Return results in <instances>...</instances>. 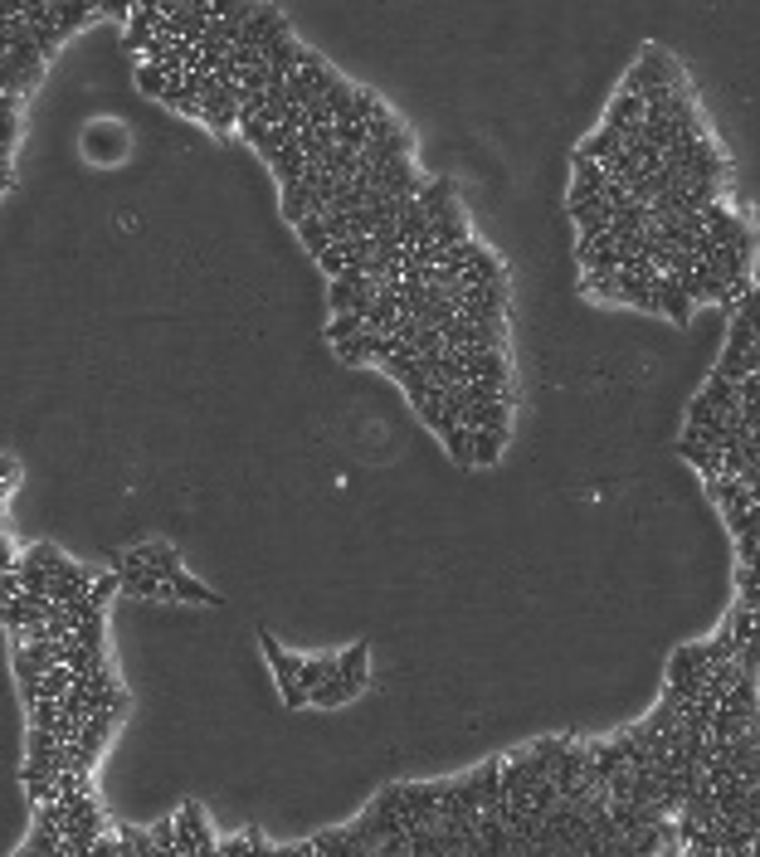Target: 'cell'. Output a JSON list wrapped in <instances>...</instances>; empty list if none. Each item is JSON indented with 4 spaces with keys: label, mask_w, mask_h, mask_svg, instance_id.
Returning <instances> with one entry per match:
<instances>
[{
    "label": "cell",
    "mask_w": 760,
    "mask_h": 857,
    "mask_svg": "<svg viewBox=\"0 0 760 857\" xmlns=\"http://www.w3.org/2000/svg\"><path fill=\"white\" fill-rule=\"evenodd\" d=\"M127 560H132V565H142V570H152V575H161V580H171L176 570H186L181 551H176V546H166V541H142V546H132V551H127Z\"/></svg>",
    "instance_id": "obj_2"
},
{
    "label": "cell",
    "mask_w": 760,
    "mask_h": 857,
    "mask_svg": "<svg viewBox=\"0 0 760 857\" xmlns=\"http://www.w3.org/2000/svg\"><path fill=\"white\" fill-rule=\"evenodd\" d=\"M278 692H283V707H288V711L307 707V692H303V687H298V682H288V687H278Z\"/></svg>",
    "instance_id": "obj_20"
},
{
    "label": "cell",
    "mask_w": 760,
    "mask_h": 857,
    "mask_svg": "<svg viewBox=\"0 0 760 857\" xmlns=\"http://www.w3.org/2000/svg\"><path fill=\"white\" fill-rule=\"evenodd\" d=\"M502 444L507 439H497L488 429H468V458H473V468H493L497 458H502Z\"/></svg>",
    "instance_id": "obj_11"
},
{
    "label": "cell",
    "mask_w": 760,
    "mask_h": 857,
    "mask_svg": "<svg viewBox=\"0 0 760 857\" xmlns=\"http://www.w3.org/2000/svg\"><path fill=\"white\" fill-rule=\"evenodd\" d=\"M303 166H307V161H303V151H298V137H293L288 147H278L273 156H268V171L278 176V186H283V190L303 181Z\"/></svg>",
    "instance_id": "obj_7"
},
{
    "label": "cell",
    "mask_w": 760,
    "mask_h": 857,
    "mask_svg": "<svg viewBox=\"0 0 760 857\" xmlns=\"http://www.w3.org/2000/svg\"><path fill=\"white\" fill-rule=\"evenodd\" d=\"M298 229V239H303V249L317 259V254H327L332 249V234H327V224H322V215H307L303 224H293Z\"/></svg>",
    "instance_id": "obj_12"
},
{
    "label": "cell",
    "mask_w": 760,
    "mask_h": 857,
    "mask_svg": "<svg viewBox=\"0 0 760 857\" xmlns=\"http://www.w3.org/2000/svg\"><path fill=\"white\" fill-rule=\"evenodd\" d=\"M653 312H658V317H668V322H678V327L692 322V302L678 293V283H673L668 273H658V278H653Z\"/></svg>",
    "instance_id": "obj_4"
},
{
    "label": "cell",
    "mask_w": 760,
    "mask_h": 857,
    "mask_svg": "<svg viewBox=\"0 0 760 857\" xmlns=\"http://www.w3.org/2000/svg\"><path fill=\"white\" fill-rule=\"evenodd\" d=\"M166 83H171V78L161 74L156 64H142V69H137V88H142L147 98H161V93H166Z\"/></svg>",
    "instance_id": "obj_17"
},
{
    "label": "cell",
    "mask_w": 760,
    "mask_h": 857,
    "mask_svg": "<svg viewBox=\"0 0 760 857\" xmlns=\"http://www.w3.org/2000/svg\"><path fill=\"white\" fill-rule=\"evenodd\" d=\"M760 371V351H756V322L746 317H731V332H726V351L717 361V375H726L731 385L751 380Z\"/></svg>",
    "instance_id": "obj_1"
},
{
    "label": "cell",
    "mask_w": 760,
    "mask_h": 857,
    "mask_svg": "<svg viewBox=\"0 0 760 857\" xmlns=\"http://www.w3.org/2000/svg\"><path fill=\"white\" fill-rule=\"evenodd\" d=\"M415 205L424 210V220H444L449 210H458L454 181H449V176H434V181H424V186H419V195H415Z\"/></svg>",
    "instance_id": "obj_5"
},
{
    "label": "cell",
    "mask_w": 760,
    "mask_h": 857,
    "mask_svg": "<svg viewBox=\"0 0 760 857\" xmlns=\"http://www.w3.org/2000/svg\"><path fill=\"white\" fill-rule=\"evenodd\" d=\"M83 151H88L93 161H117V156L127 151V132H122L117 122H93V127L83 132Z\"/></svg>",
    "instance_id": "obj_3"
},
{
    "label": "cell",
    "mask_w": 760,
    "mask_h": 857,
    "mask_svg": "<svg viewBox=\"0 0 760 857\" xmlns=\"http://www.w3.org/2000/svg\"><path fill=\"white\" fill-rule=\"evenodd\" d=\"M337 677H346L351 687H366L371 682V643H351L346 653H337Z\"/></svg>",
    "instance_id": "obj_6"
},
{
    "label": "cell",
    "mask_w": 760,
    "mask_h": 857,
    "mask_svg": "<svg viewBox=\"0 0 760 857\" xmlns=\"http://www.w3.org/2000/svg\"><path fill=\"white\" fill-rule=\"evenodd\" d=\"M736 604H746V609H756V604H760L756 565H736Z\"/></svg>",
    "instance_id": "obj_15"
},
{
    "label": "cell",
    "mask_w": 760,
    "mask_h": 857,
    "mask_svg": "<svg viewBox=\"0 0 760 857\" xmlns=\"http://www.w3.org/2000/svg\"><path fill=\"white\" fill-rule=\"evenodd\" d=\"M259 643H264V658H268V668H273V682H278V687L298 682V668H303V658H298V653H283L273 634H259Z\"/></svg>",
    "instance_id": "obj_8"
},
{
    "label": "cell",
    "mask_w": 760,
    "mask_h": 857,
    "mask_svg": "<svg viewBox=\"0 0 760 857\" xmlns=\"http://www.w3.org/2000/svg\"><path fill=\"white\" fill-rule=\"evenodd\" d=\"M166 585H171V599H186V604H225V599H220V590L200 585V580H195L190 570H176V575H171Z\"/></svg>",
    "instance_id": "obj_10"
},
{
    "label": "cell",
    "mask_w": 760,
    "mask_h": 857,
    "mask_svg": "<svg viewBox=\"0 0 760 857\" xmlns=\"http://www.w3.org/2000/svg\"><path fill=\"white\" fill-rule=\"evenodd\" d=\"M15 478H20V463H15V458H0V492H5V497H10Z\"/></svg>",
    "instance_id": "obj_19"
},
{
    "label": "cell",
    "mask_w": 760,
    "mask_h": 857,
    "mask_svg": "<svg viewBox=\"0 0 760 857\" xmlns=\"http://www.w3.org/2000/svg\"><path fill=\"white\" fill-rule=\"evenodd\" d=\"M317 268H322V273H332V278H342V273H346V254H342V244H332L327 254H317Z\"/></svg>",
    "instance_id": "obj_18"
},
{
    "label": "cell",
    "mask_w": 760,
    "mask_h": 857,
    "mask_svg": "<svg viewBox=\"0 0 760 857\" xmlns=\"http://www.w3.org/2000/svg\"><path fill=\"white\" fill-rule=\"evenodd\" d=\"M366 332V317L361 312H337L332 322H327V341H346V336Z\"/></svg>",
    "instance_id": "obj_16"
},
{
    "label": "cell",
    "mask_w": 760,
    "mask_h": 857,
    "mask_svg": "<svg viewBox=\"0 0 760 857\" xmlns=\"http://www.w3.org/2000/svg\"><path fill=\"white\" fill-rule=\"evenodd\" d=\"M351 697H361V687H351L346 677H327V682H317L312 692H307V707H346Z\"/></svg>",
    "instance_id": "obj_9"
},
{
    "label": "cell",
    "mask_w": 760,
    "mask_h": 857,
    "mask_svg": "<svg viewBox=\"0 0 760 857\" xmlns=\"http://www.w3.org/2000/svg\"><path fill=\"white\" fill-rule=\"evenodd\" d=\"M332 672H337V653H332V658H303V668H298V687L312 692V687H317V682H327Z\"/></svg>",
    "instance_id": "obj_14"
},
{
    "label": "cell",
    "mask_w": 760,
    "mask_h": 857,
    "mask_svg": "<svg viewBox=\"0 0 760 857\" xmlns=\"http://www.w3.org/2000/svg\"><path fill=\"white\" fill-rule=\"evenodd\" d=\"M307 215H312V190L298 181V186L283 190V220H288V224H303Z\"/></svg>",
    "instance_id": "obj_13"
}]
</instances>
